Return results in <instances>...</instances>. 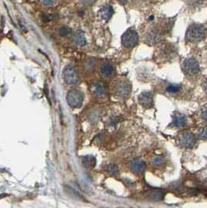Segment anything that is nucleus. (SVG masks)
I'll return each mask as SVG.
<instances>
[{"label":"nucleus","instance_id":"f257e3e1","mask_svg":"<svg viewBox=\"0 0 207 208\" xmlns=\"http://www.w3.org/2000/svg\"><path fill=\"white\" fill-rule=\"evenodd\" d=\"M206 35V29L203 25L193 23L188 28L186 33L187 39L192 42L202 40Z\"/></svg>","mask_w":207,"mask_h":208},{"label":"nucleus","instance_id":"f03ea898","mask_svg":"<svg viewBox=\"0 0 207 208\" xmlns=\"http://www.w3.org/2000/svg\"><path fill=\"white\" fill-rule=\"evenodd\" d=\"M123 46L126 48H132L135 46L138 42V35L135 30L129 28L126 31L121 38Z\"/></svg>","mask_w":207,"mask_h":208},{"label":"nucleus","instance_id":"7ed1b4c3","mask_svg":"<svg viewBox=\"0 0 207 208\" xmlns=\"http://www.w3.org/2000/svg\"><path fill=\"white\" fill-rule=\"evenodd\" d=\"M84 95L78 90L72 89L67 93V101L69 106L72 108H78L82 105Z\"/></svg>","mask_w":207,"mask_h":208},{"label":"nucleus","instance_id":"20e7f679","mask_svg":"<svg viewBox=\"0 0 207 208\" xmlns=\"http://www.w3.org/2000/svg\"><path fill=\"white\" fill-rule=\"evenodd\" d=\"M183 70L188 75H196L199 71V64L195 58H188L183 63Z\"/></svg>","mask_w":207,"mask_h":208},{"label":"nucleus","instance_id":"39448f33","mask_svg":"<svg viewBox=\"0 0 207 208\" xmlns=\"http://www.w3.org/2000/svg\"><path fill=\"white\" fill-rule=\"evenodd\" d=\"M63 78L66 83L68 85H74L79 80L78 74L77 72L76 69L71 65H67L63 70Z\"/></svg>","mask_w":207,"mask_h":208},{"label":"nucleus","instance_id":"423d86ee","mask_svg":"<svg viewBox=\"0 0 207 208\" xmlns=\"http://www.w3.org/2000/svg\"><path fill=\"white\" fill-rule=\"evenodd\" d=\"M131 91V85L126 80L119 81L115 87V94L118 97L125 98L130 94Z\"/></svg>","mask_w":207,"mask_h":208},{"label":"nucleus","instance_id":"0eeeda50","mask_svg":"<svg viewBox=\"0 0 207 208\" xmlns=\"http://www.w3.org/2000/svg\"><path fill=\"white\" fill-rule=\"evenodd\" d=\"M179 143L184 148H192L196 144V136L191 132H184L179 137Z\"/></svg>","mask_w":207,"mask_h":208},{"label":"nucleus","instance_id":"6e6552de","mask_svg":"<svg viewBox=\"0 0 207 208\" xmlns=\"http://www.w3.org/2000/svg\"><path fill=\"white\" fill-rule=\"evenodd\" d=\"M139 103L146 109H149L153 106V93L152 92H143L138 96Z\"/></svg>","mask_w":207,"mask_h":208},{"label":"nucleus","instance_id":"1a4fd4ad","mask_svg":"<svg viewBox=\"0 0 207 208\" xmlns=\"http://www.w3.org/2000/svg\"><path fill=\"white\" fill-rule=\"evenodd\" d=\"M146 163L144 160L141 159H135L133 161H131L130 164V168L133 173L136 174H140L143 173L146 169Z\"/></svg>","mask_w":207,"mask_h":208},{"label":"nucleus","instance_id":"9d476101","mask_svg":"<svg viewBox=\"0 0 207 208\" xmlns=\"http://www.w3.org/2000/svg\"><path fill=\"white\" fill-rule=\"evenodd\" d=\"M91 91L94 95L98 97H105L106 91L104 85L100 82H95L91 85Z\"/></svg>","mask_w":207,"mask_h":208},{"label":"nucleus","instance_id":"9b49d317","mask_svg":"<svg viewBox=\"0 0 207 208\" xmlns=\"http://www.w3.org/2000/svg\"><path fill=\"white\" fill-rule=\"evenodd\" d=\"M161 40H162V35L158 31L152 30L151 32H149L146 35V41L151 45H155V44L158 43Z\"/></svg>","mask_w":207,"mask_h":208},{"label":"nucleus","instance_id":"f8f14e48","mask_svg":"<svg viewBox=\"0 0 207 208\" xmlns=\"http://www.w3.org/2000/svg\"><path fill=\"white\" fill-rule=\"evenodd\" d=\"M114 73V66L110 63L105 62L100 66V74L104 78H110Z\"/></svg>","mask_w":207,"mask_h":208},{"label":"nucleus","instance_id":"ddd939ff","mask_svg":"<svg viewBox=\"0 0 207 208\" xmlns=\"http://www.w3.org/2000/svg\"><path fill=\"white\" fill-rule=\"evenodd\" d=\"M114 13V9L111 5L106 4L105 6L102 7V9H100L99 11V15L102 19L104 20H110L112 17V15Z\"/></svg>","mask_w":207,"mask_h":208},{"label":"nucleus","instance_id":"4468645a","mask_svg":"<svg viewBox=\"0 0 207 208\" xmlns=\"http://www.w3.org/2000/svg\"><path fill=\"white\" fill-rule=\"evenodd\" d=\"M73 41L74 43L80 46H84L87 44V41L85 38V34L82 31H77L76 33L73 35Z\"/></svg>","mask_w":207,"mask_h":208},{"label":"nucleus","instance_id":"2eb2a0df","mask_svg":"<svg viewBox=\"0 0 207 208\" xmlns=\"http://www.w3.org/2000/svg\"><path fill=\"white\" fill-rule=\"evenodd\" d=\"M187 120L185 116L183 115L182 113H180L177 112L174 115V118H173V124L175 127H183L186 124Z\"/></svg>","mask_w":207,"mask_h":208},{"label":"nucleus","instance_id":"dca6fc26","mask_svg":"<svg viewBox=\"0 0 207 208\" xmlns=\"http://www.w3.org/2000/svg\"><path fill=\"white\" fill-rule=\"evenodd\" d=\"M82 164L85 166V168H94L95 164H96V160L95 157L91 155H87L84 157H82L81 159Z\"/></svg>","mask_w":207,"mask_h":208},{"label":"nucleus","instance_id":"f3484780","mask_svg":"<svg viewBox=\"0 0 207 208\" xmlns=\"http://www.w3.org/2000/svg\"><path fill=\"white\" fill-rule=\"evenodd\" d=\"M149 197H150V199L155 201H160L161 199H163L164 197V193L160 190H154L151 192L149 193Z\"/></svg>","mask_w":207,"mask_h":208},{"label":"nucleus","instance_id":"a211bd4d","mask_svg":"<svg viewBox=\"0 0 207 208\" xmlns=\"http://www.w3.org/2000/svg\"><path fill=\"white\" fill-rule=\"evenodd\" d=\"M151 163L152 164L153 166L158 167V166H161L164 164V157L162 156H156L151 160Z\"/></svg>","mask_w":207,"mask_h":208},{"label":"nucleus","instance_id":"6ab92c4d","mask_svg":"<svg viewBox=\"0 0 207 208\" xmlns=\"http://www.w3.org/2000/svg\"><path fill=\"white\" fill-rule=\"evenodd\" d=\"M106 170L108 171L110 174H116L118 173V168L116 164H110L106 166Z\"/></svg>","mask_w":207,"mask_h":208},{"label":"nucleus","instance_id":"aec40b11","mask_svg":"<svg viewBox=\"0 0 207 208\" xmlns=\"http://www.w3.org/2000/svg\"><path fill=\"white\" fill-rule=\"evenodd\" d=\"M181 89V85L178 84H170L166 88V90L170 93H177Z\"/></svg>","mask_w":207,"mask_h":208},{"label":"nucleus","instance_id":"412c9836","mask_svg":"<svg viewBox=\"0 0 207 208\" xmlns=\"http://www.w3.org/2000/svg\"><path fill=\"white\" fill-rule=\"evenodd\" d=\"M198 137L203 140H207V126L202 127L198 132Z\"/></svg>","mask_w":207,"mask_h":208},{"label":"nucleus","instance_id":"4be33fe9","mask_svg":"<svg viewBox=\"0 0 207 208\" xmlns=\"http://www.w3.org/2000/svg\"><path fill=\"white\" fill-rule=\"evenodd\" d=\"M70 32V29L69 28H67V27H62V28H60L59 30V34L60 35H63V36L68 35Z\"/></svg>","mask_w":207,"mask_h":208},{"label":"nucleus","instance_id":"5701e85b","mask_svg":"<svg viewBox=\"0 0 207 208\" xmlns=\"http://www.w3.org/2000/svg\"><path fill=\"white\" fill-rule=\"evenodd\" d=\"M201 117L202 118L207 121V104L204 105L201 109Z\"/></svg>","mask_w":207,"mask_h":208},{"label":"nucleus","instance_id":"b1692460","mask_svg":"<svg viewBox=\"0 0 207 208\" xmlns=\"http://www.w3.org/2000/svg\"><path fill=\"white\" fill-rule=\"evenodd\" d=\"M41 2L43 3L45 6H53L54 3H55V0H41Z\"/></svg>","mask_w":207,"mask_h":208},{"label":"nucleus","instance_id":"393cba45","mask_svg":"<svg viewBox=\"0 0 207 208\" xmlns=\"http://www.w3.org/2000/svg\"><path fill=\"white\" fill-rule=\"evenodd\" d=\"M203 89H204L205 92L207 93V77L203 81Z\"/></svg>","mask_w":207,"mask_h":208},{"label":"nucleus","instance_id":"a878e982","mask_svg":"<svg viewBox=\"0 0 207 208\" xmlns=\"http://www.w3.org/2000/svg\"><path fill=\"white\" fill-rule=\"evenodd\" d=\"M119 2L121 5H125L127 2H128V0H119Z\"/></svg>","mask_w":207,"mask_h":208},{"label":"nucleus","instance_id":"bb28decb","mask_svg":"<svg viewBox=\"0 0 207 208\" xmlns=\"http://www.w3.org/2000/svg\"><path fill=\"white\" fill-rule=\"evenodd\" d=\"M153 18H154V17H153V16L150 17H149V20H153Z\"/></svg>","mask_w":207,"mask_h":208},{"label":"nucleus","instance_id":"cd10ccee","mask_svg":"<svg viewBox=\"0 0 207 208\" xmlns=\"http://www.w3.org/2000/svg\"><path fill=\"white\" fill-rule=\"evenodd\" d=\"M206 188H207V183H206Z\"/></svg>","mask_w":207,"mask_h":208}]
</instances>
